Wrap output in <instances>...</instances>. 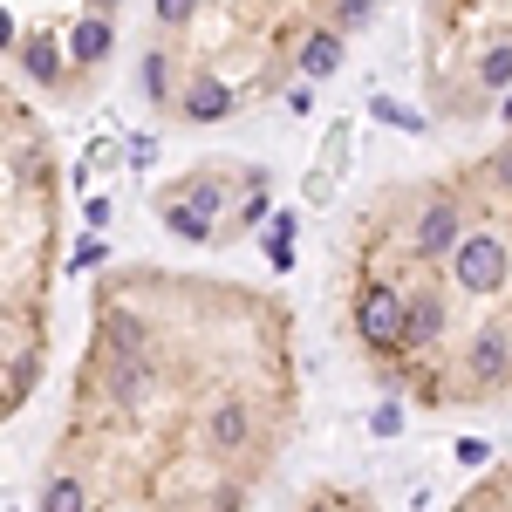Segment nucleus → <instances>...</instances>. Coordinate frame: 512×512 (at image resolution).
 <instances>
[{"label":"nucleus","mask_w":512,"mask_h":512,"mask_svg":"<svg viewBox=\"0 0 512 512\" xmlns=\"http://www.w3.org/2000/svg\"><path fill=\"white\" fill-rule=\"evenodd\" d=\"M301 431V342L274 287L117 260L89 328L35 512H253Z\"/></svg>","instance_id":"f257e3e1"},{"label":"nucleus","mask_w":512,"mask_h":512,"mask_svg":"<svg viewBox=\"0 0 512 512\" xmlns=\"http://www.w3.org/2000/svg\"><path fill=\"white\" fill-rule=\"evenodd\" d=\"M335 308L369 383L417 410L512 396V130L390 178L342 233Z\"/></svg>","instance_id":"f03ea898"},{"label":"nucleus","mask_w":512,"mask_h":512,"mask_svg":"<svg viewBox=\"0 0 512 512\" xmlns=\"http://www.w3.org/2000/svg\"><path fill=\"white\" fill-rule=\"evenodd\" d=\"M376 0H151L144 96L178 130H219L328 76Z\"/></svg>","instance_id":"7ed1b4c3"},{"label":"nucleus","mask_w":512,"mask_h":512,"mask_svg":"<svg viewBox=\"0 0 512 512\" xmlns=\"http://www.w3.org/2000/svg\"><path fill=\"white\" fill-rule=\"evenodd\" d=\"M7 192H0V376H7V417L28 410V396L48 376L55 349V280L69 246V198H62V158L41 130L35 96L7 89Z\"/></svg>","instance_id":"20e7f679"},{"label":"nucleus","mask_w":512,"mask_h":512,"mask_svg":"<svg viewBox=\"0 0 512 512\" xmlns=\"http://www.w3.org/2000/svg\"><path fill=\"white\" fill-rule=\"evenodd\" d=\"M417 89L444 123L512 103V0H417Z\"/></svg>","instance_id":"39448f33"},{"label":"nucleus","mask_w":512,"mask_h":512,"mask_svg":"<svg viewBox=\"0 0 512 512\" xmlns=\"http://www.w3.org/2000/svg\"><path fill=\"white\" fill-rule=\"evenodd\" d=\"M117 35L123 0H7V69L28 96L62 110L103 89Z\"/></svg>","instance_id":"423d86ee"},{"label":"nucleus","mask_w":512,"mask_h":512,"mask_svg":"<svg viewBox=\"0 0 512 512\" xmlns=\"http://www.w3.org/2000/svg\"><path fill=\"white\" fill-rule=\"evenodd\" d=\"M151 212H158V226L178 246L226 253L274 212V178L253 158H198L151 192Z\"/></svg>","instance_id":"0eeeda50"},{"label":"nucleus","mask_w":512,"mask_h":512,"mask_svg":"<svg viewBox=\"0 0 512 512\" xmlns=\"http://www.w3.org/2000/svg\"><path fill=\"white\" fill-rule=\"evenodd\" d=\"M280 512H383L376 506V492H362V485H342V478H315L308 492H294Z\"/></svg>","instance_id":"6e6552de"},{"label":"nucleus","mask_w":512,"mask_h":512,"mask_svg":"<svg viewBox=\"0 0 512 512\" xmlns=\"http://www.w3.org/2000/svg\"><path fill=\"white\" fill-rule=\"evenodd\" d=\"M451 512H512V451H506V458H492V465L458 492V506H451Z\"/></svg>","instance_id":"1a4fd4ad"}]
</instances>
